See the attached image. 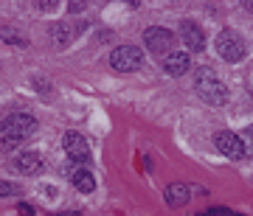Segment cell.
<instances>
[{
  "label": "cell",
  "mask_w": 253,
  "mask_h": 216,
  "mask_svg": "<svg viewBox=\"0 0 253 216\" xmlns=\"http://www.w3.org/2000/svg\"><path fill=\"white\" fill-rule=\"evenodd\" d=\"M194 87H197V93L203 96V101H206V104L219 107V104H225V101H228L225 84H222L214 73L208 71V68H200V71L194 73Z\"/></svg>",
  "instance_id": "cell-1"
},
{
  "label": "cell",
  "mask_w": 253,
  "mask_h": 216,
  "mask_svg": "<svg viewBox=\"0 0 253 216\" xmlns=\"http://www.w3.org/2000/svg\"><path fill=\"white\" fill-rule=\"evenodd\" d=\"M217 51L225 62H239V59H245V39L236 34V31L225 28V31H219V36H217Z\"/></svg>",
  "instance_id": "cell-2"
},
{
  "label": "cell",
  "mask_w": 253,
  "mask_h": 216,
  "mask_svg": "<svg viewBox=\"0 0 253 216\" xmlns=\"http://www.w3.org/2000/svg\"><path fill=\"white\" fill-rule=\"evenodd\" d=\"M110 62H113V68H116V71L129 73V71H138V68H141L144 54H141V48H135V45H121V48H116V51H113Z\"/></svg>",
  "instance_id": "cell-3"
},
{
  "label": "cell",
  "mask_w": 253,
  "mask_h": 216,
  "mask_svg": "<svg viewBox=\"0 0 253 216\" xmlns=\"http://www.w3.org/2000/svg\"><path fill=\"white\" fill-rule=\"evenodd\" d=\"M37 126V118L28 115V112H17V115L6 118V124H3V132L9 138H17V141H23V138H28L31 132H34Z\"/></svg>",
  "instance_id": "cell-4"
},
{
  "label": "cell",
  "mask_w": 253,
  "mask_h": 216,
  "mask_svg": "<svg viewBox=\"0 0 253 216\" xmlns=\"http://www.w3.org/2000/svg\"><path fill=\"white\" fill-rule=\"evenodd\" d=\"M144 42L152 54H172V45H174V36L169 28H149L144 34Z\"/></svg>",
  "instance_id": "cell-5"
},
{
  "label": "cell",
  "mask_w": 253,
  "mask_h": 216,
  "mask_svg": "<svg viewBox=\"0 0 253 216\" xmlns=\"http://www.w3.org/2000/svg\"><path fill=\"white\" fill-rule=\"evenodd\" d=\"M214 144H217V149L225 154V157H231V160L245 157V144H242V138L236 135V132L222 129V132H217V135H214Z\"/></svg>",
  "instance_id": "cell-6"
},
{
  "label": "cell",
  "mask_w": 253,
  "mask_h": 216,
  "mask_svg": "<svg viewBox=\"0 0 253 216\" xmlns=\"http://www.w3.org/2000/svg\"><path fill=\"white\" fill-rule=\"evenodd\" d=\"M62 146H65V152H68L71 160H76V163H87L90 160V146H87V141H84L79 132H68L65 141H62Z\"/></svg>",
  "instance_id": "cell-7"
},
{
  "label": "cell",
  "mask_w": 253,
  "mask_h": 216,
  "mask_svg": "<svg viewBox=\"0 0 253 216\" xmlns=\"http://www.w3.org/2000/svg\"><path fill=\"white\" fill-rule=\"evenodd\" d=\"M189 68H191V59L183 51H172V54L163 56V71L169 76H183V73H189Z\"/></svg>",
  "instance_id": "cell-8"
},
{
  "label": "cell",
  "mask_w": 253,
  "mask_h": 216,
  "mask_svg": "<svg viewBox=\"0 0 253 216\" xmlns=\"http://www.w3.org/2000/svg\"><path fill=\"white\" fill-rule=\"evenodd\" d=\"M183 42L189 51H203L206 48V36H203V28H197L194 23H183Z\"/></svg>",
  "instance_id": "cell-9"
},
{
  "label": "cell",
  "mask_w": 253,
  "mask_h": 216,
  "mask_svg": "<svg viewBox=\"0 0 253 216\" xmlns=\"http://www.w3.org/2000/svg\"><path fill=\"white\" fill-rule=\"evenodd\" d=\"M14 166H17L20 174H37V171L42 169V160H40V154H34V152H23L17 160H14Z\"/></svg>",
  "instance_id": "cell-10"
},
{
  "label": "cell",
  "mask_w": 253,
  "mask_h": 216,
  "mask_svg": "<svg viewBox=\"0 0 253 216\" xmlns=\"http://www.w3.org/2000/svg\"><path fill=\"white\" fill-rule=\"evenodd\" d=\"M71 180H73V185H76V191H82V194H90V191L96 188V177H93L87 169H76Z\"/></svg>",
  "instance_id": "cell-11"
},
{
  "label": "cell",
  "mask_w": 253,
  "mask_h": 216,
  "mask_svg": "<svg viewBox=\"0 0 253 216\" xmlns=\"http://www.w3.org/2000/svg\"><path fill=\"white\" fill-rule=\"evenodd\" d=\"M163 199H166L172 208H183L186 202H189V188H186V185H169L166 194H163Z\"/></svg>",
  "instance_id": "cell-12"
},
{
  "label": "cell",
  "mask_w": 253,
  "mask_h": 216,
  "mask_svg": "<svg viewBox=\"0 0 253 216\" xmlns=\"http://www.w3.org/2000/svg\"><path fill=\"white\" fill-rule=\"evenodd\" d=\"M242 144H245V154H251V157H253V124L248 126V129H245Z\"/></svg>",
  "instance_id": "cell-13"
},
{
  "label": "cell",
  "mask_w": 253,
  "mask_h": 216,
  "mask_svg": "<svg viewBox=\"0 0 253 216\" xmlns=\"http://www.w3.org/2000/svg\"><path fill=\"white\" fill-rule=\"evenodd\" d=\"M9 194H14V185L6 180H0V197H9Z\"/></svg>",
  "instance_id": "cell-14"
},
{
  "label": "cell",
  "mask_w": 253,
  "mask_h": 216,
  "mask_svg": "<svg viewBox=\"0 0 253 216\" xmlns=\"http://www.w3.org/2000/svg\"><path fill=\"white\" fill-rule=\"evenodd\" d=\"M20 214H23V216H31V205H26V202H23V205H20Z\"/></svg>",
  "instance_id": "cell-15"
},
{
  "label": "cell",
  "mask_w": 253,
  "mask_h": 216,
  "mask_svg": "<svg viewBox=\"0 0 253 216\" xmlns=\"http://www.w3.org/2000/svg\"><path fill=\"white\" fill-rule=\"evenodd\" d=\"M56 216H79V214H56Z\"/></svg>",
  "instance_id": "cell-16"
}]
</instances>
